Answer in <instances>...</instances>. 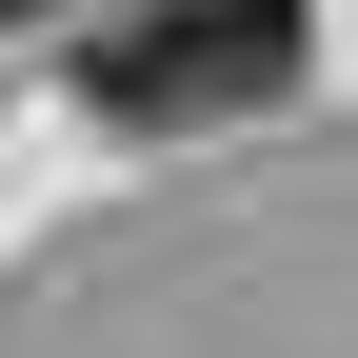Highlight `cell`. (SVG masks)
Listing matches in <instances>:
<instances>
[{
    "label": "cell",
    "mask_w": 358,
    "mask_h": 358,
    "mask_svg": "<svg viewBox=\"0 0 358 358\" xmlns=\"http://www.w3.org/2000/svg\"><path fill=\"white\" fill-rule=\"evenodd\" d=\"M0 20H60V0H0Z\"/></svg>",
    "instance_id": "7a4b0ae2"
},
{
    "label": "cell",
    "mask_w": 358,
    "mask_h": 358,
    "mask_svg": "<svg viewBox=\"0 0 358 358\" xmlns=\"http://www.w3.org/2000/svg\"><path fill=\"white\" fill-rule=\"evenodd\" d=\"M299 0H120L100 40H80V100L120 120V140H199V120H259L299 80Z\"/></svg>",
    "instance_id": "6da1fadb"
}]
</instances>
